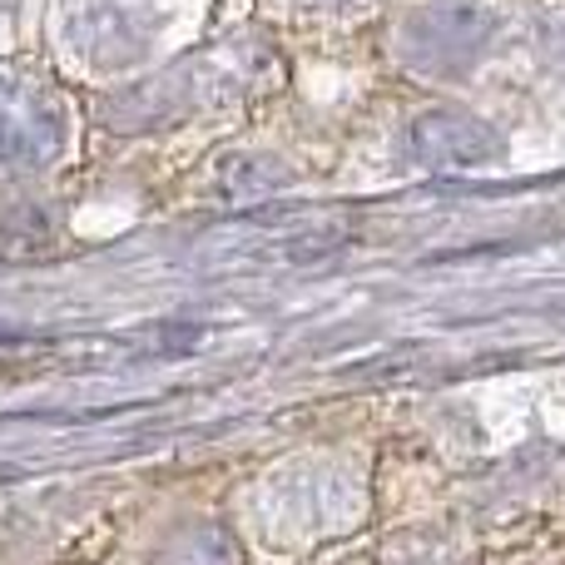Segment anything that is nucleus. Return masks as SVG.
Returning a JSON list of instances; mask_svg holds the SVG:
<instances>
[{
    "label": "nucleus",
    "mask_w": 565,
    "mask_h": 565,
    "mask_svg": "<svg viewBox=\"0 0 565 565\" xmlns=\"http://www.w3.org/2000/svg\"><path fill=\"white\" fill-rule=\"evenodd\" d=\"M60 149V109L25 79L0 75V169H35Z\"/></svg>",
    "instance_id": "f257e3e1"
},
{
    "label": "nucleus",
    "mask_w": 565,
    "mask_h": 565,
    "mask_svg": "<svg viewBox=\"0 0 565 565\" xmlns=\"http://www.w3.org/2000/svg\"><path fill=\"white\" fill-rule=\"evenodd\" d=\"M179 561H184V565H234V561H228L224 536H199V541H189V546L179 551Z\"/></svg>",
    "instance_id": "f03ea898"
},
{
    "label": "nucleus",
    "mask_w": 565,
    "mask_h": 565,
    "mask_svg": "<svg viewBox=\"0 0 565 565\" xmlns=\"http://www.w3.org/2000/svg\"><path fill=\"white\" fill-rule=\"evenodd\" d=\"M318 6H328V0H318Z\"/></svg>",
    "instance_id": "7ed1b4c3"
}]
</instances>
